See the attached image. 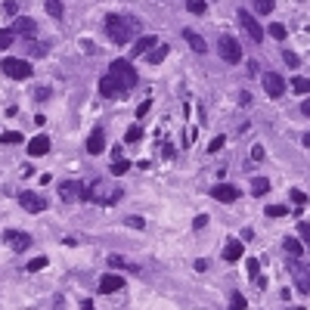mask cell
Here are the masks:
<instances>
[{
    "label": "cell",
    "mask_w": 310,
    "mask_h": 310,
    "mask_svg": "<svg viewBox=\"0 0 310 310\" xmlns=\"http://www.w3.org/2000/svg\"><path fill=\"white\" fill-rule=\"evenodd\" d=\"M106 34L112 44H131L137 38V19L131 16H106Z\"/></svg>",
    "instance_id": "7a4b0ae2"
},
{
    "label": "cell",
    "mask_w": 310,
    "mask_h": 310,
    "mask_svg": "<svg viewBox=\"0 0 310 310\" xmlns=\"http://www.w3.org/2000/svg\"><path fill=\"white\" fill-rule=\"evenodd\" d=\"M288 208L285 205H267V217H285Z\"/></svg>",
    "instance_id": "8d00e7d4"
},
{
    "label": "cell",
    "mask_w": 310,
    "mask_h": 310,
    "mask_svg": "<svg viewBox=\"0 0 310 310\" xmlns=\"http://www.w3.org/2000/svg\"><path fill=\"white\" fill-rule=\"evenodd\" d=\"M192 227H195V230H205V227H208V214H198L195 221H192Z\"/></svg>",
    "instance_id": "ee69618b"
},
{
    "label": "cell",
    "mask_w": 310,
    "mask_h": 310,
    "mask_svg": "<svg viewBox=\"0 0 310 310\" xmlns=\"http://www.w3.org/2000/svg\"><path fill=\"white\" fill-rule=\"evenodd\" d=\"M127 168H131V161H127V158L112 161V174H127Z\"/></svg>",
    "instance_id": "f35d334b"
},
{
    "label": "cell",
    "mask_w": 310,
    "mask_h": 310,
    "mask_svg": "<svg viewBox=\"0 0 310 310\" xmlns=\"http://www.w3.org/2000/svg\"><path fill=\"white\" fill-rule=\"evenodd\" d=\"M124 224L131 227V230H143V227H146V221H143V217H127Z\"/></svg>",
    "instance_id": "60d3db41"
},
{
    "label": "cell",
    "mask_w": 310,
    "mask_h": 310,
    "mask_svg": "<svg viewBox=\"0 0 310 310\" xmlns=\"http://www.w3.org/2000/svg\"><path fill=\"white\" fill-rule=\"evenodd\" d=\"M230 310H248V301L236 291V295H230Z\"/></svg>",
    "instance_id": "1f68e13d"
},
{
    "label": "cell",
    "mask_w": 310,
    "mask_h": 310,
    "mask_svg": "<svg viewBox=\"0 0 310 310\" xmlns=\"http://www.w3.org/2000/svg\"><path fill=\"white\" fill-rule=\"evenodd\" d=\"M99 93H102V96H118V87H115V81L109 78V75L99 78Z\"/></svg>",
    "instance_id": "d4e9b609"
},
{
    "label": "cell",
    "mask_w": 310,
    "mask_h": 310,
    "mask_svg": "<svg viewBox=\"0 0 310 310\" xmlns=\"http://www.w3.org/2000/svg\"><path fill=\"white\" fill-rule=\"evenodd\" d=\"M291 276H295V285H298V291H310V267H304L301 261H291Z\"/></svg>",
    "instance_id": "7c38bea8"
},
{
    "label": "cell",
    "mask_w": 310,
    "mask_h": 310,
    "mask_svg": "<svg viewBox=\"0 0 310 310\" xmlns=\"http://www.w3.org/2000/svg\"><path fill=\"white\" fill-rule=\"evenodd\" d=\"M267 192H270V180H267V177H254V180H251V195L261 198V195H267Z\"/></svg>",
    "instance_id": "603a6c76"
},
{
    "label": "cell",
    "mask_w": 310,
    "mask_h": 310,
    "mask_svg": "<svg viewBox=\"0 0 310 310\" xmlns=\"http://www.w3.org/2000/svg\"><path fill=\"white\" fill-rule=\"evenodd\" d=\"M288 198H291V205H295V208H304V205H307V195H304L301 189H291Z\"/></svg>",
    "instance_id": "836d02e7"
},
{
    "label": "cell",
    "mask_w": 310,
    "mask_h": 310,
    "mask_svg": "<svg viewBox=\"0 0 310 310\" xmlns=\"http://www.w3.org/2000/svg\"><path fill=\"white\" fill-rule=\"evenodd\" d=\"M124 140H127V143H137V140H143V131H140L137 124H134V127H127V134H124Z\"/></svg>",
    "instance_id": "74e56055"
},
{
    "label": "cell",
    "mask_w": 310,
    "mask_h": 310,
    "mask_svg": "<svg viewBox=\"0 0 310 310\" xmlns=\"http://www.w3.org/2000/svg\"><path fill=\"white\" fill-rule=\"evenodd\" d=\"M44 7H47V13L53 16V19H62V16H65V10H62V0H44Z\"/></svg>",
    "instance_id": "484cf974"
},
{
    "label": "cell",
    "mask_w": 310,
    "mask_h": 310,
    "mask_svg": "<svg viewBox=\"0 0 310 310\" xmlns=\"http://www.w3.org/2000/svg\"><path fill=\"white\" fill-rule=\"evenodd\" d=\"M161 155H165V158H174V146H171V143H161Z\"/></svg>",
    "instance_id": "7dc6e473"
},
{
    "label": "cell",
    "mask_w": 310,
    "mask_h": 310,
    "mask_svg": "<svg viewBox=\"0 0 310 310\" xmlns=\"http://www.w3.org/2000/svg\"><path fill=\"white\" fill-rule=\"evenodd\" d=\"M168 53H171V47H168V44H158L152 53H146V62H149V65H161V62L168 59Z\"/></svg>",
    "instance_id": "44dd1931"
},
{
    "label": "cell",
    "mask_w": 310,
    "mask_h": 310,
    "mask_svg": "<svg viewBox=\"0 0 310 310\" xmlns=\"http://www.w3.org/2000/svg\"><path fill=\"white\" fill-rule=\"evenodd\" d=\"M25 137L19 134V131H4V134H0V143H4V146H19Z\"/></svg>",
    "instance_id": "4316f807"
},
{
    "label": "cell",
    "mask_w": 310,
    "mask_h": 310,
    "mask_svg": "<svg viewBox=\"0 0 310 310\" xmlns=\"http://www.w3.org/2000/svg\"><path fill=\"white\" fill-rule=\"evenodd\" d=\"M282 59H285V65H288V68H298V65H301L298 53H291V50H282Z\"/></svg>",
    "instance_id": "e575fe53"
},
{
    "label": "cell",
    "mask_w": 310,
    "mask_h": 310,
    "mask_svg": "<svg viewBox=\"0 0 310 310\" xmlns=\"http://www.w3.org/2000/svg\"><path fill=\"white\" fill-rule=\"evenodd\" d=\"M301 112H304V115H310V99H304V102H301Z\"/></svg>",
    "instance_id": "f907efd6"
},
{
    "label": "cell",
    "mask_w": 310,
    "mask_h": 310,
    "mask_svg": "<svg viewBox=\"0 0 310 310\" xmlns=\"http://www.w3.org/2000/svg\"><path fill=\"white\" fill-rule=\"evenodd\" d=\"M282 248H285V254H288V258H291V261H298V258H301V254H304V245H301L298 239H291V236H288V239L282 242Z\"/></svg>",
    "instance_id": "7402d4cb"
},
{
    "label": "cell",
    "mask_w": 310,
    "mask_h": 310,
    "mask_svg": "<svg viewBox=\"0 0 310 310\" xmlns=\"http://www.w3.org/2000/svg\"><path fill=\"white\" fill-rule=\"evenodd\" d=\"M0 71H4L7 78H13V81H28V78H31V62H28V59L7 56L4 62H0Z\"/></svg>",
    "instance_id": "277c9868"
},
{
    "label": "cell",
    "mask_w": 310,
    "mask_h": 310,
    "mask_svg": "<svg viewBox=\"0 0 310 310\" xmlns=\"http://www.w3.org/2000/svg\"><path fill=\"white\" fill-rule=\"evenodd\" d=\"M121 198V189L109 180H90L84 183V192H81V202H93V205H115Z\"/></svg>",
    "instance_id": "6da1fadb"
},
{
    "label": "cell",
    "mask_w": 310,
    "mask_h": 310,
    "mask_svg": "<svg viewBox=\"0 0 310 310\" xmlns=\"http://www.w3.org/2000/svg\"><path fill=\"white\" fill-rule=\"evenodd\" d=\"M50 261L44 258V254H41V258H34V261H28V273H38V270H44Z\"/></svg>",
    "instance_id": "d590c367"
},
{
    "label": "cell",
    "mask_w": 310,
    "mask_h": 310,
    "mask_svg": "<svg viewBox=\"0 0 310 310\" xmlns=\"http://www.w3.org/2000/svg\"><path fill=\"white\" fill-rule=\"evenodd\" d=\"M87 152H90V155L106 152V131H102V127H93V131H90V137H87Z\"/></svg>",
    "instance_id": "5bb4252c"
},
{
    "label": "cell",
    "mask_w": 310,
    "mask_h": 310,
    "mask_svg": "<svg viewBox=\"0 0 310 310\" xmlns=\"http://www.w3.org/2000/svg\"><path fill=\"white\" fill-rule=\"evenodd\" d=\"M251 158L261 161V158H264V146H251Z\"/></svg>",
    "instance_id": "bcb514c9"
},
{
    "label": "cell",
    "mask_w": 310,
    "mask_h": 310,
    "mask_svg": "<svg viewBox=\"0 0 310 310\" xmlns=\"http://www.w3.org/2000/svg\"><path fill=\"white\" fill-rule=\"evenodd\" d=\"M267 31H270V38H273V41H285V34H288L282 22H273V25H270Z\"/></svg>",
    "instance_id": "f546056e"
},
{
    "label": "cell",
    "mask_w": 310,
    "mask_h": 310,
    "mask_svg": "<svg viewBox=\"0 0 310 310\" xmlns=\"http://www.w3.org/2000/svg\"><path fill=\"white\" fill-rule=\"evenodd\" d=\"M81 310H96V307H93V301H84V304H81Z\"/></svg>",
    "instance_id": "816d5d0a"
},
{
    "label": "cell",
    "mask_w": 310,
    "mask_h": 310,
    "mask_svg": "<svg viewBox=\"0 0 310 310\" xmlns=\"http://www.w3.org/2000/svg\"><path fill=\"white\" fill-rule=\"evenodd\" d=\"M217 53H221V59L230 62V65L242 62V47L236 44V38H230V34H221V38H217Z\"/></svg>",
    "instance_id": "5b68a950"
},
{
    "label": "cell",
    "mask_w": 310,
    "mask_h": 310,
    "mask_svg": "<svg viewBox=\"0 0 310 310\" xmlns=\"http://www.w3.org/2000/svg\"><path fill=\"white\" fill-rule=\"evenodd\" d=\"M186 10H189L192 16H205V13H208V4H205V0H186Z\"/></svg>",
    "instance_id": "f1b7e54d"
},
{
    "label": "cell",
    "mask_w": 310,
    "mask_h": 310,
    "mask_svg": "<svg viewBox=\"0 0 310 310\" xmlns=\"http://www.w3.org/2000/svg\"><path fill=\"white\" fill-rule=\"evenodd\" d=\"M158 47V38H155V34H143V38H137L134 41V56H140V53H146V50H155Z\"/></svg>",
    "instance_id": "ac0fdd59"
},
{
    "label": "cell",
    "mask_w": 310,
    "mask_h": 310,
    "mask_svg": "<svg viewBox=\"0 0 310 310\" xmlns=\"http://www.w3.org/2000/svg\"><path fill=\"white\" fill-rule=\"evenodd\" d=\"M13 34H22V38H34V34H38V22L28 19V16H16V22H13Z\"/></svg>",
    "instance_id": "4fadbf2b"
},
{
    "label": "cell",
    "mask_w": 310,
    "mask_h": 310,
    "mask_svg": "<svg viewBox=\"0 0 310 310\" xmlns=\"http://www.w3.org/2000/svg\"><path fill=\"white\" fill-rule=\"evenodd\" d=\"M109 78L115 81L118 93H127V90L137 87V68L131 59H112V65H109Z\"/></svg>",
    "instance_id": "3957f363"
},
{
    "label": "cell",
    "mask_w": 310,
    "mask_h": 310,
    "mask_svg": "<svg viewBox=\"0 0 310 310\" xmlns=\"http://www.w3.org/2000/svg\"><path fill=\"white\" fill-rule=\"evenodd\" d=\"M183 41H186L195 53H208V44H205L202 34H195V31H189V28H186V31H183Z\"/></svg>",
    "instance_id": "ffe728a7"
},
{
    "label": "cell",
    "mask_w": 310,
    "mask_h": 310,
    "mask_svg": "<svg viewBox=\"0 0 310 310\" xmlns=\"http://www.w3.org/2000/svg\"><path fill=\"white\" fill-rule=\"evenodd\" d=\"M224 143H227V137H214V140L208 143V152H221V149H224Z\"/></svg>",
    "instance_id": "ab89813d"
},
{
    "label": "cell",
    "mask_w": 310,
    "mask_h": 310,
    "mask_svg": "<svg viewBox=\"0 0 310 310\" xmlns=\"http://www.w3.org/2000/svg\"><path fill=\"white\" fill-rule=\"evenodd\" d=\"M81 192H84V183H78V180H62L59 183V198L62 202H81Z\"/></svg>",
    "instance_id": "8fae6325"
},
{
    "label": "cell",
    "mask_w": 310,
    "mask_h": 310,
    "mask_svg": "<svg viewBox=\"0 0 310 310\" xmlns=\"http://www.w3.org/2000/svg\"><path fill=\"white\" fill-rule=\"evenodd\" d=\"M248 273H251V282L258 285V288H264L267 282L261 279V264H258V258H248Z\"/></svg>",
    "instance_id": "cb8c5ba5"
},
{
    "label": "cell",
    "mask_w": 310,
    "mask_h": 310,
    "mask_svg": "<svg viewBox=\"0 0 310 310\" xmlns=\"http://www.w3.org/2000/svg\"><path fill=\"white\" fill-rule=\"evenodd\" d=\"M211 195L217 198V202H224V205H233L236 198H242L239 186H233V183H217V186L211 189Z\"/></svg>",
    "instance_id": "30bf717a"
},
{
    "label": "cell",
    "mask_w": 310,
    "mask_h": 310,
    "mask_svg": "<svg viewBox=\"0 0 310 310\" xmlns=\"http://www.w3.org/2000/svg\"><path fill=\"white\" fill-rule=\"evenodd\" d=\"M47 152H50V137L41 134V137H34V140L28 143V155H31V158H41V155H47Z\"/></svg>",
    "instance_id": "e0dca14e"
},
{
    "label": "cell",
    "mask_w": 310,
    "mask_h": 310,
    "mask_svg": "<svg viewBox=\"0 0 310 310\" xmlns=\"http://www.w3.org/2000/svg\"><path fill=\"white\" fill-rule=\"evenodd\" d=\"M264 90H267L270 99H279L285 90H288V84H285L282 75H276V71H267V75H264Z\"/></svg>",
    "instance_id": "52a82bcc"
},
{
    "label": "cell",
    "mask_w": 310,
    "mask_h": 310,
    "mask_svg": "<svg viewBox=\"0 0 310 310\" xmlns=\"http://www.w3.org/2000/svg\"><path fill=\"white\" fill-rule=\"evenodd\" d=\"M291 90L301 93V96H307L310 93V78H291Z\"/></svg>",
    "instance_id": "83f0119b"
},
{
    "label": "cell",
    "mask_w": 310,
    "mask_h": 310,
    "mask_svg": "<svg viewBox=\"0 0 310 310\" xmlns=\"http://www.w3.org/2000/svg\"><path fill=\"white\" fill-rule=\"evenodd\" d=\"M4 13H7V16H16V13H19V0H7V4H4Z\"/></svg>",
    "instance_id": "b9f144b4"
},
{
    "label": "cell",
    "mask_w": 310,
    "mask_h": 310,
    "mask_svg": "<svg viewBox=\"0 0 310 310\" xmlns=\"http://www.w3.org/2000/svg\"><path fill=\"white\" fill-rule=\"evenodd\" d=\"M242 251H245V245H242L239 239H230V242H227V248H224V261H230V264H233V261H239V258H242Z\"/></svg>",
    "instance_id": "d6986e66"
},
{
    "label": "cell",
    "mask_w": 310,
    "mask_h": 310,
    "mask_svg": "<svg viewBox=\"0 0 310 310\" xmlns=\"http://www.w3.org/2000/svg\"><path fill=\"white\" fill-rule=\"evenodd\" d=\"M109 267H112V270H124V273H137V276L143 273V270H140V264L121 258V254H109Z\"/></svg>",
    "instance_id": "2e32d148"
},
{
    "label": "cell",
    "mask_w": 310,
    "mask_h": 310,
    "mask_svg": "<svg viewBox=\"0 0 310 310\" xmlns=\"http://www.w3.org/2000/svg\"><path fill=\"white\" fill-rule=\"evenodd\" d=\"M301 143H304V146H310V134H304V137H301Z\"/></svg>",
    "instance_id": "f5cc1de1"
},
{
    "label": "cell",
    "mask_w": 310,
    "mask_h": 310,
    "mask_svg": "<svg viewBox=\"0 0 310 310\" xmlns=\"http://www.w3.org/2000/svg\"><path fill=\"white\" fill-rule=\"evenodd\" d=\"M4 242L13 251H25V248H31V236L22 233V230H4Z\"/></svg>",
    "instance_id": "9c48e42d"
},
{
    "label": "cell",
    "mask_w": 310,
    "mask_h": 310,
    "mask_svg": "<svg viewBox=\"0 0 310 310\" xmlns=\"http://www.w3.org/2000/svg\"><path fill=\"white\" fill-rule=\"evenodd\" d=\"M239 25L248 31V38H251V41H258V44L264 41V28H261V22L254 19L248 10H239Z\"/></svg>",
    "instance_id": "ba28073f"
},
{
    "label": "cell",
    "mask_w": 310,
    "mask_h": 310,
    "mask_svg": "<svg viewBox=\"0 0 310 310\" xmlns=\"http://www.w3.org/2000/svg\"><path fill=\"white\" fill-rule=\"evenodd\" d=\"M34 96H38V99H47V96H50V87H38V90H34Z\"/></svg>",
    "instance_id": "c3c4849f"
},
{
    "label": "cell",
    "mask_w": 310,
    "mask_h": 310,
    "mask_svg": "<svg viewBox=\"0 0 310 310\" xmlns=\"http://www.w3.org/2000/svg\"><path fill=\"white\" fill-rule=\"evenodd\" d=\"M149 109H152V99H146V102H140V109H137V118H143L146 112H149Z\"/></svg>",
    "instance_id": "f6af8a7d"
},
{
    "label": "cell",
    "mask_w": 310,
    "mask_h": 310,
    "mask_svg": "<svg viewBox=\"0 0 310 310\" xmlns=\"http://www.w3.org/2000/svg\"><path fill=\"white\" fill-rule=\"evenodd\" d=\"M121 288H124V276H118V273H106V276L99 279L102 295H112V291H121Z\"/></svg>",
    "instance_id": "9a60e30c"
},
{
    "label": "cell",
    "mask_w": 310,
    "mask_h": 310,
    "mask_svg": "<svg viewBox=\"0 0 310 310\" xmlns=\"http://www.w3.org/2000/svg\"><path fill=\"white\" fill-rule=\"evenodd\" d=\"M239 102H242V106H251V93H245V90H242V93H239Z\"/></svg>",
    "instance_id": "681fc988"
},
{
    "label": "cell",
    "mask_w": 310,
    "mask_h": 310,
    "mask_svg": "<svg viewBox=\"0 0 310 310\" xmlns=\"http://www.w3.org/2000/svg\"><path fill=\"white\" fill-rule=\"evenodd\" d=\"M298 233H301V239H304L307 248H310V224H298Z\"/></svg>",
    "instance_id": "7bdbcfd3"
},
{
    "label": "cell",
    "mask_w": 310,
    "mask_h": 310,
    "mask_svg": "<svg viewBox=\"0 0 310 310\" xmlns=\"http://www.w3.org/2000/svg\"><path fill=\"white\" fill-rule=\"evenodd\" d=\"M254 13H261V16H267V13H273V7H276V4H273V0H254Z\"/></svg>",
    "instance_id": "4dcf8cb0"
},
{
    "label": "cell",
    "mask_w": 310,
    "mask_h": 310,
    "mask_svg": "<svg viewBox=\"0 0 310 310\" xmlns=\"http://www.w3.org/2000/svg\"><path fill=\"white\" fill-rule=\"evenodd\" d=\"M19 205H22L28 214H41V211H47V198H44L41 192L25 189V192H19Z\"/></svg>",
    "instance_id": "8992f818"
},
{
    "label": "cell",
    "mask_w": 310,
    "mask_h": 310,
    "mask_svg": "<svg viewBox=\"0 0 310 310\" xmlns=\"http://www.w3.org/2000/svg\"><path fill=\"white\" fill-rule=\"evenodd\" d=\"M16 41V34H13V28H4L0 31V50H10V44Z\"/></svg>",
    "instance_id": "d6a6232c"
}]
</instances>
